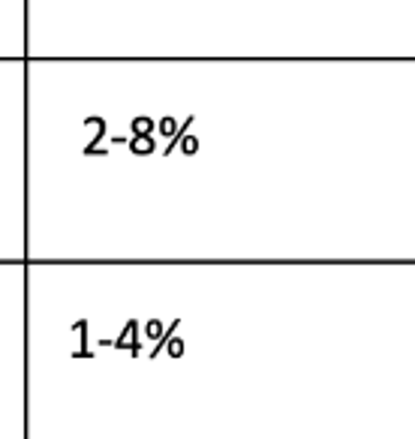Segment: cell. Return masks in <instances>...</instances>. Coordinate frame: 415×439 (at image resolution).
Instances as JSON below:
<instances>
[{
    "label": "cell",
    "mask_w": 415,
    "mask_h": 439,
    "mask_svg": "<svg viewBox=\"0 0 415 439\" xmlns=\"http://www.w3.org/2000/svg\"><path fill=\"white\" fill-rule=\"evenodd\" d=\"M103 346H115V349H130V355H138V322L135 319H130L127 325H123V331L115 337V340H103Z\"/></svg>",
    "instance_id": "6da1fadb"
},
{
    "label": "cell",
    "mask_w": 415,
    "mask_h": 439,
    "mask_svg": "<svg viewBox=\"0 0 415 439\" xmlns=\"http://www.w3.org/2000/svg\"><path fill=\"white\" fill-rule=\"evenodd\" d=\"M84 123H87V127H96L94 142L84 148V157H106V150L99 148V139L106 135V121H103V118H84Z\"/></svg>",
    "instance_id": "7a4b0ae2"
},
{
    "label": "cell",
    "mask_w": 415,
    "mask_h": 439,
    "mask_svg": "<svg viewBox=\"0 0 415 439\" xmlns=\"http://www.w3.org/2000/svg\"><path fill=\"white\" fill-rule=\"evenodd\" d=\"M190 127H193V115H190V118H187V121L181 123V130H178V133H175V135H172V142L166 145V154H172V150H175V145H181V139H184V135H187V130H190Z\"/></svg>",
    "instance_id": "52a82bcc"
},
{
    "label": "cell",
    "mask_w": 415,
    "mask_h": 439,
    "mask_svg": "<svg viewBox=\"0 0 415 439\" xmlns=\"http://www.w3.org/2000/svg\"><path fill=\"white\" fill-rule=\"evenodd\" d=\"M127 145H130V154H135V157H148V154H154L157 150L154 135H133Z\"/></svg>",
    "instance_id": "3957f363"
},
{
    "label": "cell",
    "mask_w": 415,
    "mask_h": 439,
    "mask_svg": "<svg viewBox=\"0 0 415 439\" xmlns=\"http://www.w3.org/2000/svg\"><path fill=\"white\" fill-rule=\"evenodd\" d=\"M181 150H184L187 157H193L196 150H199V139H196V135H184V139H181Z\"/></svg>",
    "instance_id": "ba28073f"
},
{
    "label": "cell",
    "mask_w": 415,
    "mask_h": 439,
    "mask_svg": "<svg viewBox=\"0 0 415 439\" xmlns=\"http://www.w3.org/2000/svg\"><path fill=\"white\" fill-rule=\"evenodd\" d=\"M157 130H160V135H166V139H172L175 133H178L181 127H178V121H175L172 115H166V118H160V123H157Z\"/></svg>",
    "instance_id": "5b68a950"
},
{
    "label": "cell",
    "mask_w": 415,
    "mask_h": 439,
    "mask_svg": "<svg viewBox=\"0 0 415 439\" xmlns=\"http://www.w3.org/2000/svg\"><path fill=\"white\" fill-rule=\"evenodd\" d=\"M184 346H187V343H184V340H178V337L166 343V349H169V355H172V358H181V355H184Z\"/></svg>",
    "instance_id": "9c48e42d"
},
{
    "label": "cell",
    "mask_w": 415,
    "mask_h": 439,
    "mask_svg": "<svg viewBox=\"0 0 415 439\" xmlns=\"http://www.w3.org/2000/svg\"><path fill=\"white\" fill-rule=\"evenodd\" d=\"M145 334L150 337V340H162V334H166V328H162V322L160 319H148V325H145Z\"/></svg>",
    "instance_id": "8992f818"
},
{
    "label": "cell",
    "mask_w": 415,
    "mask_h": 439,
    "mask_svg": "<svg viewBox=\"0 0 415 439\" xmlns=\"http://www.w3.org/2000/svg\"><path fill=\"white\" fill-rule=\"evenodd\" d=\"M154 127H157V123L150 121V118H145V115H138V118H133V121H130V130H133V135H150V133H154Z\"/></svg>",
    "instance_id": "277c9868"
}]
</instances>
